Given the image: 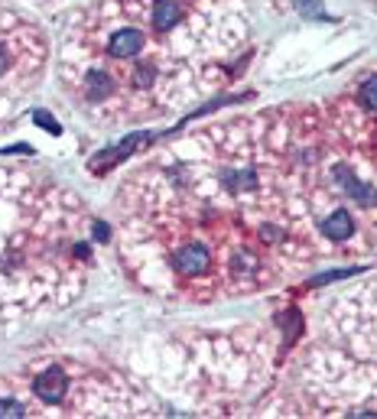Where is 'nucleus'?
I'll use <instances>...</instances> for the list:
<instances>
[{"mask_svg": "<svg viewBox=\"0 0 377 419\" xmlns=\"http://www.w3.org/2000/svg\"><path fill=\"white\" fill-rule=\"evenodd\" d=\"M322 235L332 237V241H345V237L352 235V218H348V211H332L326 222H322Z\"/></svg>", "mask_w": 377, "mask_h": 419, "instance_id": "nucleus-4", "label": "nucleus"}, {"mask_svg": "<svg viewBox=\"0 0 377 419\" xmlns=\"http://www.w3.org/2000/svg\"><path fill=\"white\" fill-rule=\"evenodd\" d=\"M3 413H10V416H23L26 409L20 407V403H10V400H3V403H0V416H3Z\"/></svg>", "mask_w": 377, "mask_h": 419, "instance_id": "nucleus-10", "label": "nucleus"}, {"mask_svg": "<svg viewBox=\"0 0 377 419\" xmlns=\"http://www.w3.org/2000/svg\"><path fill=\"white\" fill-rule=\"evenodd\" d=\"M179 20H182L179 3H173V0H160V3H156V10H153V26H156V29H173Z\"/></svg>", "mask_w": 377, "mask_h": 419, "instance_id": "nucleus-5", "label": "nucleus"}, {"mask_svg": "<svg viewBox=\"0 0 377 419\" xmlns=\"http://www.w3.org/2000/svg\"><path fill=\"white\" fill-rule=\"evenodd\" d=\"M176 263H179V270H182V273H188V276H199V273L208 270L212 257H208V250H205L202 244H188L186 250L176 257Z\"/></svg>", "mask_w": 377, "mask_h": 419, "instance_id": "nucleus-2", "label": "nucleus"}, {"mask_svg": "<svg viewBox=\"0 0 377 419\" xmlns=\"http://www.w3.org/2000/svg\"><path fill=\"white\" fill-rule=\"evenodd\" d=\"M36 394L46 400V403H56V400H62L65 396V387H69V381H65V374L59 368H49V370H42L36 377Z\"/></svg>", "mask_w": 377, "mask_h": 419, "instance_id": "nucleus-1", "label": "nucleus"}, {"mask_svg": "<svg viewBox=\"0 0 377 419\" xmlns=\"http://www.w3.org/2000/svg\"><path fill=\"white\" fill-rule=\"evenodd\" d=\"M95 235H98V241H108V224H95Z\"/></svg>", "mask_w": 377, "mask_h": 419, "instance_id": "nucleus-11", "label": "nucleus"}, {"mask_svg": "<svg viewBox=\"0 0 377 419\" xmlns=\"http://www.w3.org/2000/svg\"><path fill=\"white\" fill-rule=\"evenodd\" d=\"M296 10H300L302 16L315 20V16H322V0H296Z\"/></svg>", "mask_w": 377, "mask_h": 419, "instance_id": "nucleus-7", "label": "nucleus"}, {"mask_svg": "<svg viewBox=\"0 0 377 419\" xmlns=\"http://www.w3.org/2000/svg\"><path fill=\"white\" fill-rule=\"evenodd\" d=\"M361 101H365V108H374L377 111V78H371V82L361 85Z\"/></svg>", "mask_w": 377, "mask_h": 419, "instance_id": "nucleus-8", "label": "nucleus"}, {"mask_svg": "<svg viewBox=\"0 0 377 419\" xmlns=\"http://www.w3.org/2000/svg\"><path fill=\"white\" fill-rule=\"evenodd\" d=\"M33 123H39V127H46L49 134H62V127H59V123L52 121V117H49L46 111H36V114H33Z\"/></svg>", "mask_w": 377, "mask_h": 419, "instance_id": "nucleus-9", "label": "nucleus"}, {"mask_svg": "<svg viewBox=\"0 0 377 419\" xmlns=\"http://www.w3.org/2000/svg\"><path fill=\"white\" fill-rule=\"evenodd\" d=\"M140 43H143V36H140L137 29H117L111 36V56H117V59H130V56H137L140 52Z\"/></svg>", "mask_w": 377, "mask_h": 419, "instance_id": "nucleus-3", "label": "nucleus"}, {"mask_svg": "<svg viewBox=\"0 0 377 419\" xmlns=\"http://www.w3.org/2000/svg\"><path fill=\"white\" fill-rule=\"evenodd\" d=\"M108 91H111V78L104 72H91L88 78H85V95H88V98L98 101V98H104Z\"/></svg>", "mask_w": 377, "mask_h": 419, "instance_id": "nucleus-6", "label": "nucleus"}]
</instances>
